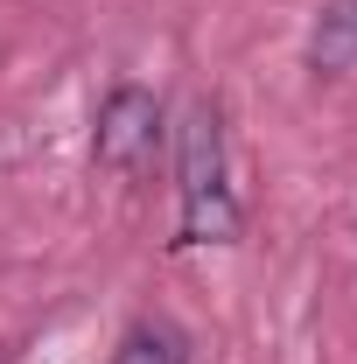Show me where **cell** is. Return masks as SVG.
<instances>
[{"label": "cell", "instance_id": "2", "mask_svg": "<svg viewBox=\"0 0 357 364\" xmlns=\"http://www.w3.org/2000/svg\"><path fill=\"white\" fill-rule=\"evenodd\" d=\"M154 134H161V105L140 85H119L98 112V168L112 176H140L147 154H154Z\"/></svg>", "mask_w": 357, "mask_h": 364}, {"label": "cell", "instance_id": "1", "mask_svg": "<svg viewBox=\"0 0 357 364\" xmlns=\"http://www.w3.org/2000/svg\"><path fill=\"white\" fill-rule=\"evenodd\" d=\"M238 238V203L224 189V127L211 105L182 119V245Z\"/></svg>", "mask_w": 357, "mask_h": 364}, {"label": "cell", "instance_id": "4", "mask_svg": "<svg viewBox=\"0 0 357 364\" xmlns=\"http://www.w3.org/2000/svg\"><path fill=\"white\" fill-rule=\"evenodd\" d=\"M112 364H182V343H176V329H127V343L112 350Z\"/></svg>", "mask_w": 357, "mask_h": 364}, {"label": "cell", "instance_id": "3", "mask_svg": "<svg viewBox=\"0 0 357 364\" xmlns=\"http://www.w3.org/2000/svg\"><path fill=\"white\" fill-rule=\"evenodd\" d=\"M309 63L315 70H357V0H329L309 28Z\"/></svg>", "mask_w": 357, "mask_h": 364}]
</instances>
